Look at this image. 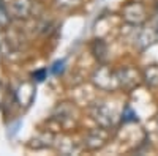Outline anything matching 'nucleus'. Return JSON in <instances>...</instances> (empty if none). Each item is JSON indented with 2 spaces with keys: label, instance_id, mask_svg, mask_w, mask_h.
<instances>
[{
  "label": "nucleus",
  "instance_id": "f257e3e1",
  "mask_svg": "<svg viewBox=\"0 0 158 156\" xmlns=\"http://www.w3.org/2000/svg\"><path fill=\"white\" fill-rule=\"evenodd\" d=\"M62 65H63L62 62H57V63L54 65V70H52V71H54V73H57L59 70H62Z\"/></svg>",
  "mask_w": 158,
  "mask_h": 156
},
{
  "label": "nucleus",
  "instance_id": "f03ea898",
  "mask_svg": "<svg viewBox=\"0 0 158 156\" xmlns=\"http://www.w3.org/2000/svg\"><path fill=\"white\" fill-rule=\"evenodd\" d=\"M43 76H44V71H40V73H36V77H38V81H43Z\"/></svg>",
  "mask_w": 158,
  "mask_h": 156
}]
</instances>
